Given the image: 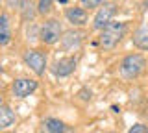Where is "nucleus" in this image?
Here are the masks:
<instances>
[{
    "mask_svg": "<svg viewBox=\"0 0 148 133\" xmlns=\"http://www.w3.org/2000/svg\"><path fill=\"white\" fill-rule=\"evenodd\" d=\"M124 33H126V24H124V22H113L111 20L109 24L102 30V33L98 37V44L104 50H113L120 41H122Z\"/></svg>",
    "mask_w": 148,
    "mask_h": 133,
    "instance_id": "1",
    "label": "nucleus"
},
{
    "mask_svg": "<svg viewBox=\"0 0 148 133\" xmlns=\"http://www.w3.org/2000/svg\"><path fill=\"white\" fill-rule=\"evenodd\" d=\"M146 67V59L141 54H130L120 61V74L126 80H135L143 74Z\"/></svg>",
    "mask_w": 148,
    "mask_h": 133,
    "instance_id": "2",
    "label": "nucleus"
},
{
    "mask_svg": "<svg viewBox=\"0 0 148 133\" xmlns=\"http://www.w3.org/2000/svg\"><path fill=\"white\" fill-rule=\"evenodd\" d=\"M61 22L58 19H50L46 20L39 30V37L45 44H56L59 39H61Z\"/></svg>",
    "mask_w": 148,
    "mask_h": 133,
    "instance_id": "3",
    "label": "nucleus"
},
{
    "mask_svg": "<svg viewBox=\"0 0 148 133\" xmlns=\"http://www.w3.org/2000/svg\"><path fill=\"white\" fill-rule=\"evenodd\" d=\"M24 63L37 76H43L46 70V56L43 52H39V50H28L24 54Z\"/></svg>",
    "mask_w": 148,
    "mask_h": 133,
    "instance_id": "4",
    "label": "nucleus"
},
{
    "mask_svg": "<svg viewBox=\"0 0 148 133\" xmlns=\"http://www.w3.org/2000/svg\"><path fill=\"white\" fill-rule=\"evenodd\" d=\"M115 13H117V6H115V4H104V6L96 11L95 19H92V28L102 31L111 22V19H113Z\"/></svg>",
    "mask_w": 148,
    "mask_h": 133,
    "instance_id": "5",
    "label": "nucleus"
},
{
    "mask_svg": "<svg viewBox=\"0 0 148 133\" xmlns=\"http://www.w3.org/2000/svg\"><path fill=\"white\" fill-rule=\"evenodd\" d=\"M35 89H37V81L30 80V78H18L11 85V91L17 98H26V96H30Z\"/></svg>",
    "mask_w": 148,
    "mask_h": 133,
    "instance_id": "6",
    "label": "nucleus"
},
{
    "mask_svg": "<svg viewBox=\"0 0 148 133\" xmlns=\"http://www.w3.org/2000/svg\"><path fill=\"white\" fill-rule=\"evenodd\" d=\"M74 68H76V57H61L52 65V72L58 78H65V76H71Z\"/></svg>",
    "mask_w": 148,
    "mask_h": 133,
    "instance_id": "7",
    "label": "nucleus"
},
{
    "mask_svg": "<svg viewBox=\"0 0 148 133\" xmlns=\"http://www.w3.org/2000/svg\"><path fill=\"white\" fill-rule=\"evenodd\" d=\"M65 17L72 26H85L87 24V11L83 8H69L65 11Z\"/></svg>",
    "mask_w": 148,
    "mask_h": 133,
    "instance_id": "8",
    "label": "nucleus"
},
{
    "mask_svg": "<svg viewBox=\"0 0 148 133\" xmlns=\"http://www.w3.org/2000/svg\"><path fill=\"white\" fill-rule=\"evenodd\" d=\"M65 124L61 120H58V118H52V117H48V118H45L43 122H41V131L43 133H65Z\"/></svg>",
    "mask_w": 148,
    "mask_h": 133,
    "instance_id": "9",
    "label": "nucleus"
},
{
    "mask_svg": "<svg viewBox=\"0 0 148 133\" xmlns=\"http://www.w3.org/2000/svg\"><path fill=\"white\" fill-rule=\"evenodd\" d=\"M132 41H133V44H135L139 50H148V24H145L139 30H135Z\"/></svg>",
    "mask_w": 148,
    "mask_h": 133,
    "instance_id": "10",
    "label": "nucleus"
},
{
    "mask_svg": "<svg viewBox=\"0 0 148 133\" xmlns=\"http://www.w3.org/2000/svg\"><path fill=\"white\" fill-rule=\"evenodd\" d=\"M13 124H15V113L8 105H0V131L11 128Z\"/></svg>",
    "mask_w": 148,
    "mask_h": 133,
    "instance_id": "11",
    "label": "nucleus"
},
{
    "mask_svg": "<svg viewBox=\"0 0 148 133\" xmlns=\"http://www.w3.org/2000/svg\"><path fill=\"white\" fill-rule=\"evenodd\" d=\"M11 41V30H9V19L0 15V44H8Z\"/></svg>",
    "mask_w": 148,
    "mask_h": 133,
    "instance_id": "12",
    "label": "nucleus"
},
{
    "mask_svg": "<svg viewBox=\"0 0 148 133\" xmlns=\"http://www.w3.org/2000/svg\"><path fill=\"white\" fill-rule=\"evenodd\" d=\"M80 41H82V33H78V31H69L63 39V44H65V48H71L72 43H74V46H78Z\"/></svg>",
    "mask_w": 148,
    "mask_h": 133,
    "instance_id": "13",
    "label": "nucleus"
},
{
    "mask_svg": "<svg viewBox=\"0 0 148 133\" xmlns=\"http://www.w3.org/2000/svg\"><path fill=\"white\" fill-rule=\"evenodd\" d=\"M83 10H95V8H102L104 4H108V0H80Z\"/></svg>",
    "mask_w": 148,
    "mask_h": 133,
    "instance_id": "14",
    "label": "nucleus"
},
{
    "mask_svg": "<svg viewBox=\"0 0 148 133\" xmlns=\"http://www.w3.org/2000/svg\"><path fill=\"white\" fill-rule=\"evenodd\" d=\"M52 4H54V0H39V4H37V11H39L41 15H46V13L52 11Z\"/></svg>",
    "mask_w": 148,
    "mask_h": 133,
    "instance_id": "15",
    "label": "nucleus"
},
{
    "mask_svg": "<svg viewBox=\"0 0 148 133\" xmlns=\"http://www.w3.org/2000/svg\"><path fill=\"white\" fill-rule=\"evenodd\" d=\"M128 133H148V128L145 126V124H135V126L130 128Z\"/></svg>",
    "mask_w": 148,
    "mask_h": 133,
    "instance_id": "16",
    "label": "nucleus"
},
{
    "mask_svg": "<svg viewBox=\"0 0 148 133\" xmlns=\"http://www.w3.org/2000/svg\"><path fill=\"white\" fill-rule=\"evenodd\" d=\"M6 2H8V6L11 8V10H15V8H21L22 0H6Z\"/></svg>",
    "mask_w": 148,
    "mask_h": 133,
    "instance_id": "17",
    "label": "nucleus"
},
{
    "mask_svg": "<svg viewBox=\"0 0 148 133\" xmlns=\"http://www.w3.org/2000/svg\"><path fill=\"white\" fill-rule=\"evenodd\" d=\"M58 2H59V4H67L69 0H58Z\"/></svg>",
    "mask_w": 148,
    "mask_h": 133,
    "instance_id": "18",
    "label": "nucleus"
},
{
    "mask_svg": "<svg viewBox=\"0 0 148 133\" xmlns=\"http://www.w3.org/2000/svg\"><path fill=\"white\" fill-rule=\"evenodd\" d=\"M145 8H148V0H145Z\"/></svg>",
    "mask_w": 148,
    "mask_h": 133,
    "instance_id": "19",
    "label": "nucleus"
},
{
    "mask_svg": "<svg viewBox=\"0 0 148 133\" xmlns=\"http://www.w3.org/2000/svg\"><path fill=\"white\" fill-rule=\"evenodd\" d=\"M0 72H2V67H0Z\"/></svg>",
    "mask_w": 148,
    "mask_h": 133,
    "instance_id": "20",
    "label": "nucleus"
}]
</instances>
